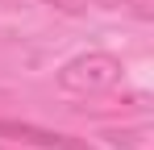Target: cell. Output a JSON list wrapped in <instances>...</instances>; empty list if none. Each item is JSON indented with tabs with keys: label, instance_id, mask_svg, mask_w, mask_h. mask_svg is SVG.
I'll list each match as a JSON object with an SVG mask.
<instances>
[{
	"label": "cell",
	"instance_id": "1",
	"mask_svg": "<svg viewBox=\"0 0 154 150\" xmlns=\"http://www.w3.org/2000/svg\"><path fill=\"white\" fill-rule=\"evenodd\" d=\"M117 79H121V58L117 54H104V50H92V54H79L71 63H63L58 88L67 96H100Z\"/></svg>",
	"mask_w": 154,
	"mask_h": 150
},
{
	"label": "cell",
	"instance_id": "2",
	"mask_svg": "<svg viewBox=\"0 0 154 150\" xmlns=\"http://www.w3.org/2000/svg\"><path fill=\"white\" fill-rule=\"evenodd\" d=\"M0 138H17V142L46 146V150H88V142H79V138L54 133V129H42V125H25V121H0Z\"/></svg>",
	"mask_w": 154,
	"mask_h": 150
},
{
	"label": "cell",
	"instance_id": "3",
	"mask_svg": "<svg viewBox=\"0 0 154 150\" xmlns=\"http://www.w3.org/2000/svg\"><path fill=\"white\" fill-rule=\"evenodd\" d=\"M129 8H133V17H142V21L154 17V0H129Z\"/></svg>",
	"mask_w": 154,
	"mask_h": 150
},
{
	"label": "cell",
	"instance_id": "4",
	"mask_svg": "<svg viewBox=\"0 0 154 150\" xmlns=\"http://www.w3.org/2000/svg\"><path fill=\"white\" fill-rule=\"evenodd\" d=\"M50 4H58V8H67V13H75V8H79L75 0H50Z\"/></svg>",
	"mask_w": 154,
	"mask_h": 150
},
{
	"label": "cell",
	"instance_id": "5",
	"mask_svg": "<svg viewBox=\"0 0 154 150\" xmlns=\"http://www.w3.org/2000/svg\"><path fill=\"white\" fill-rule=\"evenodd\" d=\"M0 150H13V146H0Z\"/></svg>",
	"mask_w": 154,
	"mask_h": 150
}]
</instances>
